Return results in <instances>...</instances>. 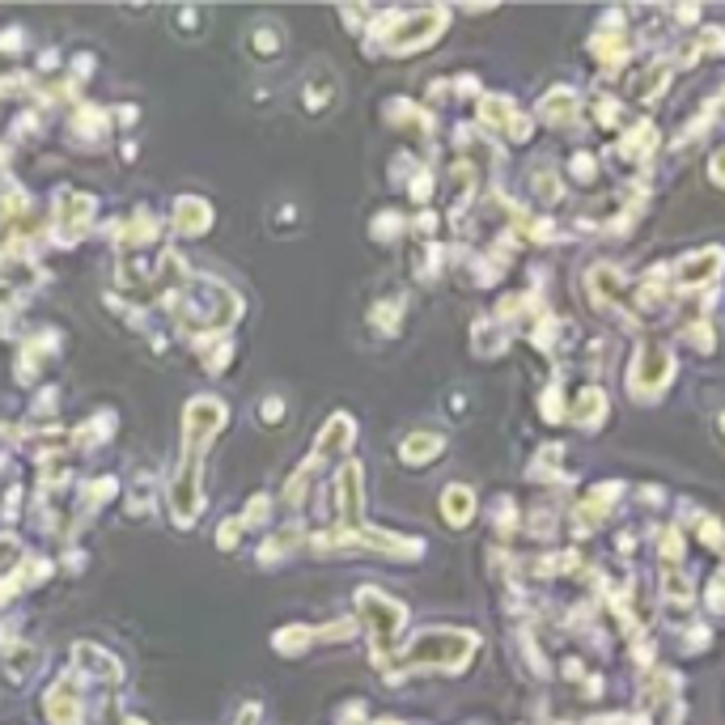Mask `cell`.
I'll return each instance as SVG.
<instances>
[{"instance_id":"1","label":"cell","mask_w":725,"mask_h":725,"mask_svg":"<svg viewBox=\"0 0 725 725\" xmlns=\"http://www.w3.org/2000/svg\"><path fill=\"white\" fill-rule=\"evenodd\" d=\"M670 378H675V357H670V348L662 340H645L636 348L624 386L636 403H653L670 386Z\"/></svg>"},{"instance_id":"2","label":"cell","mask_w":725,"mask_h":725,"mask_svg":"<svg viewBox=\"0 0 725 725\" xmlns=\"http://www.w3.org/2000/svg\"><path fill=\"white\" fill-rule=\"evenodd\" d=\"M475 653V632H454V628H433V632H420L416 641L403 653L408 666H446L458 670Z\"/></svg>"},{"instance_id":"3","label":"cell","mask_w":725,"mask_h":725,"mask_svg":"<svg viewBox=\"0 0 725 725\" xmlns=\"http://www.w3.org/2000/svg\"><path fill=\"white\" fill-rule=\"evenodd\" d=\"M441 30H446V9H437V5L416 9L408 17H395V26H378L386 51H395V56H403V51H420L424 43H433Z\"/></svg>"},{"instance_id":"4","label":"cell","mask_w":725,"mask_h":725,"mask_svg":"<svg viewBox=\"0 0 725 725\" xmlns=\"http://www.w3.org/2000/svg\"><path fill=\"white\" fill-rule=\"evenodd\" d=\"M480 119H484L488 132L505 136L509 145H526V140L535 136V123H530V115H522L518 102L505 98V94H488V98L480 102Z\"/></svg>"},{"instance_id":"5","label":"cell","mask_w":725,"mask_h":725,"mask_svg":"<svg viewBox=\"0 0 725 725\" xmlns=\"http://www.w3.org/2000/svg\"><path fill=\"white\" fill-rule=\"evenodd\" d=\"M357 598H361V611H365L369 628H374V649L386 653L395 645V636H399L403 620H408V611H403L399 603H391L386 594H378V590H361Z\"/></svg>"},{"instance_id":"6","label":"cell","mask_w":725,"mask_h":725,"mask_svg":"<svg viewBox=\"0 0 725 725\" xmlns=\"http://www.w3.org/2000/svg\"><path fill=\"white\" fill-rule=\"evenodd\" d=\"M586 293L598 310H628V276L615 263H594L586 272Z\"/></svg>"},{"instance_id":"7","label":"cell","mask_w":725,"mask_h":725,"mask_svg":"<svg viewBox=\"0 0 725 725\" xmlns=\"http://www.w3.org/2000/svg\"><path fill=\"white\" fill-rule=\"evenodd\" d=\"M721 268H725V251L721 246H704V251H692L675 263V280L679 289H709L721 276Z\"/></svg>"},{"instance_id":"8","label":"cell","mask_w":725,"mask_h":725,"mask_svg":"<svg viewBox=\"0 0 725 725\" xmlns=\"http://www.w3.org/2000/svg\"><path fill=\"white\" fill-rule=\"evenodd\" d=\"M615 497H624V484L620 480H607V484H594L586 497L577 501V518H573V526H577V535H586L590 526H603V518L615 509Z\"/></svg>"},{"instance_id":"9","label":"cell","mask_w":725,"mask_h":725,"mask_svg":"<svg viewBox=\"0 0 725 725\" xmlns=\"http://www.w3.org/2000/svg\"><path fill=\"white\" fill-rule=\"evenodd\" d=\"M539 119L552 123V128H573L581 119V94L569 90V85H556V90H547L543 102H539Z\"/></svg>"},{"instance_id":"10","label":"cell","mask_w":725,"mask_h":725,"mask_svg":"<svg viewBox=\"0 0 725 725\" xmlns=\"http://www.w3.org/2000/svg\"><path fill=\"white\" fill-rule=\"evenodd\" d=\"M335 497H340V518L348 522V530H361V467L348 463L335 480Z\"/></svg>"},{"instance_id":"11","label":"cell","mask_w":725,"mask_h":725,"mask_svg":"<svg viewBox=\"0 0 725 725\" xmlns=\"http://www.w3.org/2000/svg\"><path fill=\"white\" fill-rule=\"evenodd\" d=\"M569 420L577 424V429H598V424L607 420V395L598 391V386H581L573 408H569Z\"/></svg>"},{"instance_id":"12","label":"cell","mask_w":725,"mask_h":725,"mask_svg":"<svg viewBox=\"0 0 725 725\" xmlns=\"http://www.w3.org/2000/svg\"><path fill=\"white\" fill-rule=\"evenodd\" d=\"M725 51V30L721 26H696V34L679 47V64H696L704 56H721Z\"/></svg>"},{"instance_id":"13","label":"cell","mask_w":725,"mask_h":725,"mask_svg":"<svg viewBox=\"0 0 725 725\" xmlns=\"http://www.w3.org/2000/svg\"><path fill=\"white\" fill-rule=\"evenodd\" d=\"M441 450H446V437L441 433H408L403 437V446H399V458L408 467H424V463H433Z\"/></svg>"},{"instance_id":"14","label":"cell","mask_w":725,"mask_h":725,"mask_svg":"<svg viewBox=\"0 0 725 725\" xmlns=\"http://www.w3.org/2000/svg\"><path fill=\"white\" fill-rule=\"evenodd\" d=\"M441 518L450 526H467L475 518V492L467 484H450L441 492Z\"/></svg>"},{"instance_id":"15","label":"cell","mask_w":725,"mask_h":725,"mask_svg":"<svg viewBox=\"0 0 725 725\" xmlns=\"http://www.w3.org/2000/svg\"><path fill=\"white\" fill-rule=\"evenodd\" d=\"M348 441H352V420H348V416H331V420H327V429H323V437H318V446H314V463H323V458L344 454V450H348Z\"/></svg>"},{"instance_id":"16","label":"cell","mask_w":725,"mask_h":725,"mask_svg":"<svg viewBox=\"0 0 725 725\" xmlns=\"http://www.w3.org/2000/svg\"><path fill=\"white\" fill-rule=\"evenodd\" d=\"M653 149H658V132H653V123H636V128H628L624 140H620V153L628 157L632 166L649 162Z\"/></svg>"},{"instance_id":"17","label":"cell","mask_w":725,"mask_h":725,"mask_svg":"<svg viewBox=\"0 0 725 725\" xmlns=\"http://www.w3.org/2000/svg\"><path fill=\"white\" fill-rule=\"evenodd\" d=\"M666 81H670V64H649V68H641L632 81H628V98H636V102H649V98H658L662 90H666Z\"/></svg>"},{"instance_id":"18","label":"cell","mask_w":725,"mask_h":725,"mask_svg":"<svg viewBox=\"0 0 725 725\" xmlns=\"http://www.w3.org/2000/svg\"><path fill=\"white\" fill-rule=\"evenodd\" d=\"M590 51L603 64H620L628 56V30L620 26H603V30H594V39H590Z\"/></svg>"},{"instance_id":"19","label":"cell","mask_w":725,"mask_h":725,"mask_svg":"<svg viewBox=\"0 0 725 725\" xmlns=\"http://www.w3.org/2000/svg\"><path fill=\"white\" fill-rule=\"evenodd\" d=\"M692 594H696L692 577H687L679 564H666V569H662V603H670V607H687V603H692Z\"/></svg>"},{"instance_id":"20","label":"cell","mask_w":725,"mask_h":725,"mask_svg":"<svg viewBox=\"0 0 725 725\" xmlns=\"http://www.w3.org/2000/svg\"><path fill=\"white\" fill-rule=\"evenodd\" d=\"M212 221V212H208V204L204 200H191V196H183L179 204H174V229L179 234H200V229Z\"/></svg>"},{"instance_id":"21","label":"cell","mask_w":725,"mask_h":725,"mask_svg":"<svg viewBox=\"0 0 725 725\" xmlns=\"http://www.w3.org/2000/svg\"><path fill=\"white\" fill-rule=\"evenodd\" d=\"M530 191L543 200V204H556V200H564V183H560V174L547 166V162H539L535 170H530Z\"/></svg>"},{"instance_id":"22","label":"cell","mask_w":725,"mask_h":725,"mask_svg":"<svg viewBox=\"0 0 725 725\" xmlns=\"http://www.w3.org/2000/svg\"><path fill=\"white\" fill-rule=\"evenodd\" d=\"M505 348V331H501V323H475V352L480 357H497V352Z\"/></svg>"},{"instance_id":"23","label":"cell","mask_w":725,"mask_h":725,"mask_svg":"<svg viewBox=\"0 0 725 725\" xmlns=\"http://www.w3.org/2000/svg\"><path fill=\"white\" fill-rule=\"evenodd\" d=\"M679 335H683V344H687V348H696V352H700V357H709V352L717 348V340H713V327H709V323L679 327Z\"/></svg>"},{"instance_id":"24","label":"cell","mask_w":725,"mask_h":725,"mask_svg":"<svg viewBox=\"0 0 725 725\" xmlns=\"http://www.w3.org/2000/svg\"><path fill=\"white\" fill-rule=\"evenodd\" d=\"M556 463H564V446H543L539 450V458H535V480H560V467Z\"/></svg>"},{"instance_id":"25","label":"cell","mask_w":725,"mask_h":725,"mask_svg":"<svg viewBox=\"0 0 725 725\" xmlns=\"http://www.w3.org/2000/svg\"><path fill=\"white\" fill-rule=\"evenodd\" d=\"M692 522L700 526V543H704V547H713V552H725V530H721L717 518H709V514H692Z\"/></svg>"},{"instance_id":"26","label":"cell","mask_w":725,"mask_h":725,"mask_svg":"<svg viewBox=\"0 0 725 725\" xmlns=\"http://www.w3.org/2000/svg\"><path fill=\"white\" fill-rule=\"evenodd\" d=\"M564 416H569V408H564V391H560V386H547V391H543V420L560 424Z\"/></svg>"},{"instance_id":"27","label":"cell","mask_w":725,"mask_h":725,"mask_svg":"<svg viewBox=\"0 0 725 725\" xmlns=\"http://www.w3.org/2000/svg\"><path fill=\"white\" fill-rule=\"evenodd\" d=\"M658 552H662L670 564H679V560H683V530H675V526H670V530H662V539H658Z\"/></svg>"},{"instance_id":"28","label":"cell","mask_w":725,"mask_h":725,"mask_svg":"<svg viewBox=\"0 0 725 725\" xmlns=\"http://www.w3.org/2000/svg\"><path fill=\"white\" fill-rule=\"evenodd\" d=\"M569 170H573V179H577V183H594V174H598V166H594V157H590V153H577Z\"/></svg>"},{"instance_id":"29","label":"cell","mask_w":725,"mask_h":725,"mask_svg":"<svg viewBox=\"0 0 725 725\" xmlns=\"http://www.w3.org/2000/svg\"><path fill=\"white\" fill-rule=\"evenodd\" d=\"M709 179H713V187H721V191H725V145L713 153V162H709Z\"/></svg>"},{"instance_id":"30","label":"cell","mask_w":725,"mask_h":725,"mask_svg":"<svg viewBox=\"0 0 725 725\" xmlns=\"http://www.w3.org/2000/svg\"><path fill=\"white\" fill-rule=\"evenodd\" d=\"M721 433H725V412H721Z\"/></svg>"}]
</instances>
